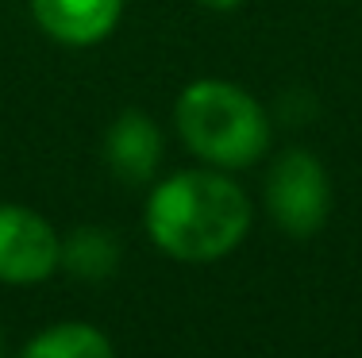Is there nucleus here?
I'll list each match as a JSON object with an SVG mask.
<instances>
[{"label": "nucleus", "mask_w": 362, "mask_h": 358, "mask_svg": "<svg viewBox=\"0 0 362 358\" xmlns=\"http://www.w3.org/2000/svg\"><path fill=\"white\" fill-rule=\"evenodd\" d=\"M62 270V235L28 204H0V285H42Z\"/></svg>", "instance_id": "20e7f679"}, {"label": "nucleus", "mask_w": 362, "mask_h": 358, "mask_svg": "<svg viewBox=\"0 0 362 358\" xmlns=\"http://www.w3.org/2000/svg\"><path fill=\"white\" fill-rule=\"evenodd\" d=\"M16 358H116V347L97 323L62 320L35 331Z\"/></svg>", "instance_id": "6e6552de"}, {"label": "nucleus", "mask_w": 362, "mask_h": 358, "mask_svg": "<svg viewBox=\"0 0 362 358\" xmlns=\"http://www.w3.org/2000/svg\"><path fill=\"white\" fill-rule=\"evenodd\" d=\"M201 8H209V12H235L243 0H197Z\"/></svg>", "instance_id": "1a4fd4ad"}, {"label": "nucleus", "mask_w": 362, "mask_h": 358, "mask_svg": "<svg viewBox=\"0 0 362 358\" xmlns=\"http://www.w3.org/2000/svg\"><path fill=\"white\" fill-rule=\"evenodd\" d=\"M166 155L162 127L146 112H119L105 131V166L124 185H151Z\"/></svg>", "instance_id": "423d86ee"}, {"label": "nucleus", "mask_w": 362, "mask_h": 358, "mask_svg": "<svg viewBox=\"0 0 362 358\" xmlns=\"http://www.w3.org/2000/svg\"><path fill=\"white\" fill-rule=\"evenodd\" d=\"M0 358H4V335H0Z\"/></svg>", "instance_id": "9d476101"}, {"label": "nucleus", "mask_w": 362, "mask_h": 358, "mask_svg": "<svg viewBox=\"0 0 362 358\" xmlns=\"http://www.w3.org/2000/svg\"><path fill=\"white\" fill-rule=\"evenodd\" d=\"M35 28L58 47H97L124 20V0H31Z\"/></svg>", "instance_id": "39448f33"}, {"label": "nucleus", "mask_w": 362, "mask_h": 358, "mask_svg": "<svg viewBox=\"0 0 362 358\" xmlns=\"http://www.w3.org/2000/svg\"><path fill=\"white\" fill-rule=\"evenodd\" d=\"M119 258H124L119 239L100 224H81L70 235H62V270L77 281L100 285L119 270Z\"/></svg>", "instance_id": "0eeeda50"}, {"label": "nucleus", "mask_w": 362, "mask_h": 358, "mask_svg": "<svg viewBox=\"0 0 362 358\" xmlns=\"http://www.w3.org/2000/svg\"><path fill=\"white\" fill-rule=\"evenodd\" d=\"M174 131L197 162L235 174L270 155L274 119L243 85L201 78L181 89L174 105Z\"/></svg>", "instance_id": "f03ea898"}, {"label": "nucleus", "mask_w": 362, "mask_h": 358, "mask_svg": "<svg viewBox=\"0 0 362 358\" xmlns=\"http://www.w3.org/2000/svg\"><path fill=\"white\" fill-rule=\"evenodd\" d=\"M143 224L166 258L209 266L243 246L255 224V204L228 169L193 166L162 177L146 193Z\"/></svg>", "instance_id": "f257e3e1"}, {"label": "nucleus", "mask_w": 362, "mask_h": 358, "mask_svg": "<svg viewBox=\"0 0 362 358\" xmlns=\"http://www.w3.org/2000/svg\"><path fill=\"white\" fill-rule=\"evenodd\" d=\"M270 220L293 239H313L332 216V177L313 150L289 147L270 162L262 181Z\"/></svg>", "instance_id": "7ed1b4c3"}]
</instances>
